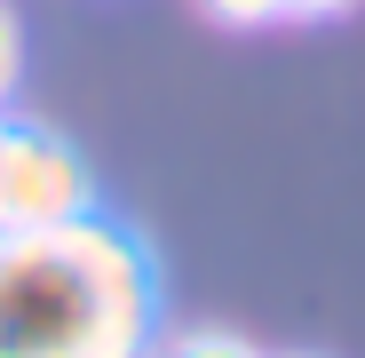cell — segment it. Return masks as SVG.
I'll list each match as a JSON object with an SVG mask.
<instances>
[{"instance_id":"6da1fadb","label":"cell","mask_w":365,"mask_h":358,"mask_svg":"<svg viewBox=\"0 0 365 358\" xmlns=\"http://www.w3.org/2000/svg\"><path fill=\"white\" fill-rule=\"evenodd\" d=\"M159 271L103 215L24 231L0 255V358H151Z\"/></svg>"},{"instance_id":"7a4b0ae2","label":"cell","mask_w":365,"mask_h":358,"mask_svg":"<svg viewBox=\"0 0 365 358\" xmlns=\"http://www.w3.org/2000/svg\"><path fill=\"white\" fill-rule=\"evenodd\" d=\"M80 215H96V175H88L80 144L9 111V136H0V231L24 239V231H56Z\"/></svg>"},{"instance_id":"3957f363","label":"cell","mask_w":365,"mask_h":358,"mask_svg":"<svg viewBox=\"0 0 365 358\" xmlns=\"http://www.w3.org/2000/svg\"><path fill=\"white\" fill-rule=\"evenodd\" d=\"M151 358H262V350H255V342H238V334H222V327H191V334L151 342Z\"/></svg>"},{"instance_id":"277c9868","label":"cell","mask_w":365,"mask_h":358,"mask_svg":"<svg viewBox=\"0 0 365 358\" xmlns=\"http://www.w3.org/2000/svg\"><path fill=\"white\" fill-rule=\"evenodd\" d=\"M199 9L222 32H270V24H286V0H199Z\"/></svg>"},{"instance_id":"5b68a950","label":"cell","mask_w":365,"mask_h":358,"mask_svg":"<svg viewBox=\"0 0 365 358\" xmlns=\"http://www.w3.org/2000/svg\"><path fill=\"white\" fill-rule=\"evenodd\" d=\"M16 80H24V24H16V0H0V111L16 104Z\"/></svg>"},{"instance_id":"8992f818","label":"cell","mask_w":365,"mask_h":358,"mask_svg":"<svg viewBox=\"0 0 365 358\" xmlns=\"http://www.w3.org/2000/svg\"><path fill=\"white\" fill-rule=\"evenodd\" d=\"M349 9H357V0H286V24H334Z\"/></svg>"},{"instance_id":"52a82bcc","label":"cell","mask_w":365,"mask_h":358,"mask_svg":"<svg viewBox=\"0 0 365 358\" xmlns=\"http://www.w3.org/2000/svg\"><path fill=\"white\" fill-rule=\"evenodd\" d=\"M0 255H9V231H0Z\"/></svg>"}]
</instances>
